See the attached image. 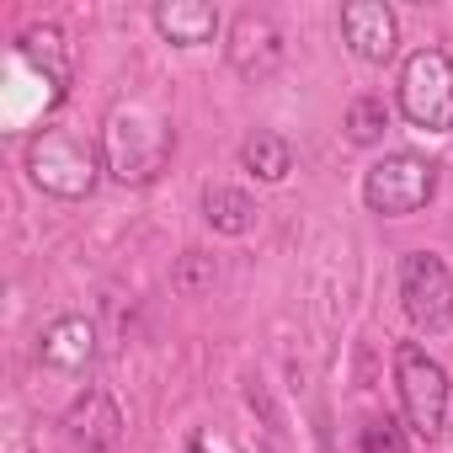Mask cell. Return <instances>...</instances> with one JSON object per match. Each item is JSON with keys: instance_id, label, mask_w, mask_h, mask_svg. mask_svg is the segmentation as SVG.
<instances>
[{"instance_id": "obj_12", "label": "cell", "mask_w": 453, "mask_h": 453, "mask_svg": "<svg viewBox=\"0 0 453 453\" xmlns=\"http://www.w3.org/2000/svg\"><path fill=\"white\" fill-rule=\"evenodd\" d=\"M251 54H257V75L278 70V59H283V33H278L267 17H241V22H235L230 59H235V70H241V75L251 70Z\"/></svg>"}, {"instance_id": "obj_15", "label": "cell", "mask_w": 453, "mask_h": 453, "mask_svg": "<svg viewBox=\"0 0 453 453\" xmlns=\"http://www.w3.org/2000/svg\"><path fill=\"white\" fill-rule=\"evenodd\" d=\"M384 128H389L384 102L363 96V102H352V107H347V139H352V144H379V139H384Z\"/></svg>"}, {"instance_id": "obj_2", "label": "cell", "mask_w": 453, "mask_h": 453, "mask_svg": "<svg viewBox=\"0 0 453 453\" xmlns=\"http://www.w3.org/2000/svg\"><path fill=\"white\" fill-rule=\"evenodd\" d=\"M102 155L118 181H155L160 165L171 160V123L155 118L150 107H118L107 123Z\"/></svg>"}, {"instance_id": "obj_14", "label": "cell", "mask_w": 453, "mask_h": 453, "mask_svg": "<svg viewBox=\"0 0 453 453\" xmlns=\"http://www.w3.org/2000/svg\"><path fill=\"white\" fill-rule=\"evenodd\" d=\"M241 165H246L251 176H262V181H283V176L294 171V150H288V139H278V134H251L246 150H241Z\"/></svg>"}, {"instance_id": "obj_16", "label": "cell", "mask_w": 453, "mask_h": 453, "mask_svg": "<svg viewBox=\"0 0 453 453\" xmlns=\"http://www.w3.org/2000/svg\"><path fill=\"white\" fill-rule=\"evenodd\" d=\"M363 453H411V442H405V426H400L395 416H379V421H368V426H363Z\"/></svg>"}, {"instance_id": "obj_17", "label": "cell", "mask_w": 453, "mask_h": 453, "mask_svg": "<svg viewBox=\"0 0 453 453\" xmlns=\"http://www.w3.org/2000/svg\"><path fill=\"white\" fill-rule=\"evenodd\" d=\"M448 432H453V416H448Z\"/></svg>"}, {"instance_id": "obj_4", "label": "cell", "mask_w": 453, "mask_h": 453, "mask_svg": "<svg viewBox=\"0 0 453 453\" xmlns=\"http://www.w3.org/2000/svg\"><path fill=\"white\" fill-rule=\"evenodd\" d=\"M432 192H437V165L426 155H411V150H395V155H384L363 171V203L384 219L426 208Z\"/></svg>"}, {"instance_id": "obj_13", "label": "cell", "mask_w": 453, "mask_h": 453, "mask_svg": "<svg viewBox=\"0 0 453 453\" xmlns=\"http://www.w3.org/2000/svg\"><path fill=\"white\" fill-rule=\"evenodd\" d=\"M203 219L213 224L219 235H246L257 224V203L241 187H208L203 192Z\"/></svg>"}, {"instance_id": "obj_3", "label": "cell", "mask_w": 453, "mask_h": 453, "mask_svg": "<svg viewBox=\"0 0 453 453\" xmlns=\"http://www.w3.org/2000/svg\"><path fill=\"white\" fill-rule=\"evenodd\" d=\"M395 389H400V405H405V426L432 442L448 426V373H442V363L426 357V347L400 342L395 347Z\"/></svg>"}, {"instance_id": "obj_8", "label": "cell", "mask_w": 453, "mask_h": 453, "mask_svg": "<svg viewBox=\"0 0 453 453\" xmlns=\"http://www.w3.org/2000/svg\"><path fill=\"white\" fill-rule=\"evenodd\" d=\"M65 426H70V437H75L86 453H107V448H118V437H123V416H118V405H112L102 389H86V395L70 405Z\"/></svg>"}, {"instance_id": "obj_5", "label": "cell", "mask_w": 453, "mask_h": 453, "mask_svg": "<svg viewBox=\"0 0 453 453\" xmlns=\"http://www.w3.org/2000/svg\"><path fill=\"white\" fill-rule=\"evenodd\" d=\"M400 112L426 134L453 128V59L442 49H416L405 59V70H400Z\"/></svg>"}, {"instance_id": "obj_6", "label": "cell", "mask_w": 453, "mask_h": 453, "mask_svg": "<svg viewBox=\"0 0 453 453\" xmlns=\"http://www.w3.org/2000/svg\"><path fill=\"white\" fill-rule=\"evenodd\" d=\"M400 299L416 331H448L453 326V273L432 251H411L400 262Z\"/></svg>"}, {"instance_id": "obj_7", "label": "cell", "mask_w": 453, "mask_h": 453, "mask_svg": "<svg viewBox=\"0 0 453 453\" xmlns=\"http://www.w3.org/2000/svg\"><path fill=\"white\" fill-rule=\"evenodd\" d=\"M342 38L363 65H384L400 43V22L384 0H352V6H342Z\"/></svg>"}, {"instance_id": "obj_10", "label": "cell", "mask_w": 453, "mask_h": 453, "mask_svg": "<svg viewBox=\"0 0 453 453\" xmlns=\"http://www.w3.org/2000/svg\"><path fill=\"white\" fill-rule=\"evenodd\" d=\"M155 27L165 43L176 49H197V43H213L219 33V12L203 6V0H160L155 6Z\"/></svg>"}, {"instance_id": "obj_1", "label": "cell", "mask_w": 453, "mask_h": 453, "mask_svg": "<svg viewBox=\"0 0 453 453\" xmlns=\"http://www.w3.org/2000/svg\"><path fill=\"white\" fill-rule=\"evenodd\" d=\"M27 176L54 197H91L102 176V155L75 128H43L27 144Z\"/></svg>"}, {"instance_id": "obj_11", "label": "cell", "mask_w": 453, "mask_h": 453, "mask_svg": "<svg viewBox=\"0 0 453 453\" xmlns=\"http://www.w3.org/2000/svg\"><path fill=\"white\" fill-rule=\"evenodd\" d=\"M17 54L33 65V75H43V86L54 96H65V86H70V54H65V33L59 27H27L17 38Z\"/></svg>"}, {"instance_id": "obj_9", "label": "cell", "mask_w": 453, "mask_h": 453, "mask_svg": "<svg viewBox=\"0 0 453 453\" xmlns=\"http://www.w3.org/2000/svg\"><path fill=\"white\" fill-rule=\"evenodd\" d=\"M38 357H43L49 368H59V373H81V368L96 357V326L81 320V315L54 320V326L43 331V342H38Z\"/></svg>"}]
</instances>
